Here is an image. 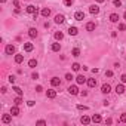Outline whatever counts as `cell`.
Segmentation results:
<instances>
[{
	"label": "cell",
	"instance_id": "1",
	"mask_svg": "<svg viewBox=\"0 0 126 126\" xmlns=\"http://www.w3.org/2000/svg\"><path fill=\"white\" fill-rule=\"evenodd\" d=\"M4 52H6V55H15V46L13 45H8L4 48Z\"/></svg>",
	"mask_w": 126,
	"mask_h": 126
},
{
	"label": "cell",
	"instance_id": "27",
	"mask_svg": "<svg viewBox=\"0 0 126 126\" xmlns=\"http://www.w3.org/2000/svg\"><path fill=\"white\" fill-rule=\"evenodd\" d=\"M28 67H31V68H34V67H37V59H30L28 61Z\"/></svg>",
	"mask_w": 126,
	"mask_h": 126
},
{
	"label": "cell",
	"instance_id": "23",
	"mask_svg": "<svg viewBox=\"0 0 126 126\" xmlns=\"http://www.w3.org/2000/svg\"><path fill=\"white\" fill-rule=\"evenodd\" d=\"M86 83H87V86H89V87H95L96 86V79H87Z\"/></svg>",
	"mask_w": 126,
	"mask_h": 126
},
{
	"label": "cell",
	"instance_id": "43",
	"mask_svg": "<svg viewBox=\"0 0 126 126\" xmlns=\"http://www.w3.org/2000/svg\"><path fill=\"white\" fill-rule=\"evenodd\" d=\"M42 91H43V87H42L40 85H39V86H36V92H42Z\"/></svg>",
	"mask_w": 126,
	"mask_h": 126
},
{
	"label": "cell",
	"instance_id": "29",
	"mask_svg": "<svg viewBox=\"0 0 126 126\" xmlns=\"http://www.w3.org/2000/svg\"><path fill=\"white\" fill-rule=\"evenodd\" d=\"M71 68H73V71H79V70L82 68V65H80V64H77V62H74L73 65H71Z\"/></svg>",
	"mask_w": 126,
	"mask_h": 126
},
{
	"label": "cell",
	"instance_id": "21",
	"mask_svg": "<svg viewBox=\"0 0 126 126\" xmlns=\"http://www.w3.org/2000/svg\"><path fill=\"white\" fill-rule=\"evenodd\" d=\"M101 120H102V117L100 114H94V116H92V122L94 123H101Z\"/></svg>",
	"mask_w": 126,
	"mask_h": 126
},
{
	"label": "cell",
	"instance_id": "34",
	"mask_svg": "<svg viewBox=\"0 0 126 126\" xmlns=\"http://www.w3.org/2000/svg\"><path fill=\"white\" fill-rule=\"evenodd\" d=\"M8 80H9V83H12V85H13V83H15V80H16V77H15V76H9V79H8Z\"/></svg>",
	"mask_w": 126,
	"mask_h": 126
},
{
	"label": "cell",
	"instance_id": "30",
	"mask_svg": "<svg viewBox=\"0 0 126 126\" xmlns=\"http://www.w3.org/2000/svg\"><path fill=\"white\" fill-rule=\"evenodd\" d=\"M12 91H15L18 95H22V89H21V87H18V86H13V87H12Z\"/></svg>",
	"mask_w": 126,
	"mask_h": 126
},
{
	"label": "cell",
	"instance_id": "5",
	"mask_svg": "<svg viewBox=\"0 0 126 126\" xmlns=\"http://www.w3.org/2000/svg\"><path fill=\"white\" fill-rule=\"evenodd\" d=\"M67 91L70 92L71 95H79V94H80V92H79V87H77V86H70Z\"/></svg>",
	"mask_w": 126,
	"mask_h": 126
},
{
	"label": "cell",
	"instance_id": "10",
	"mask_svg": "<svg viewBox=\"0 0 126 126\" xmlns=\"http://www.w3.org/2000/svg\"><path fill=\"white\" fill-rule=\"evenodd\" d=\"M80 122L83 123V125H89V123L92 122V117H89V116H85V114H83V116H82V119H80Z\"/></svg>",
	"mask_w": 126,
	"mask_h": 126
},
{
	"label": "cell",
	"instance_id": "14",
	"mask_svg": "<svg viewBox=\"0 0 126 126\" xmlns=\"http://www.w3.org/2000/svg\"><path fill=\"white\" fill-rule=\"evenodd\" d=\"M77 33H79L77 27H70V28H68V34L70 36H77Z\"/></svg>",
	"mask_w": 126,
	"mask_h": 126
},
{
	"label": "cell",
	"instance_id": "20",
	"mask_svg": "<svg viewBox=\"0 0 126 126\" xmlns=\"http://www.w3.org/2000/svg\"><path fill=\"white\" fill-rule=\"evenodd\" d=\"M10 114H12V116H18V114H19V108H18V105H13L12 108H10Z\"/></svg>",
	"mask_w": 126,
	"mask_h": 126
},
{
	"label": "cell",
	"instance_id": "9",
	"mask_svg": "<svg viewBox=\"0 0 126 126\" xmlns=\"http://www.w3.org/2000/svg\"><path fill=\"white\" fill-rule=\"evenodd\" d=\"M46 96H48V98H51V100H53V98L56 96V91H53V89H48V91H46Z\"/></svg>",
	"mask_w": 126,
	"mask_h": 126
},
{
	"label": "cell",
	"instance_id": "13",
	"mask_svg": "<svg viewBox=\"0 0 126 126\" xmlns=\"http://www.w3.org/2000/svg\"><path fill=\"white\" fill-rule=\"evenodd\" d=\"M40 13H42V16H45V18H48V16L51 15V9H49V8H43V9L40 10Z\"/></svg>",
	"mask_w": 126,
	"mask_h": 126
},
{
	"label": "cell",
	"instance_id": "38",
	"mask_svg": "<svg viewBox=\"0 0 126 126\" xmlns=\"http://www.w3.org/2000/svg\"><path fill=\"white\" fill-rule=\"evenodd\" d=\"M36 125H46V120L40 119V120H37V122H36Z\"/></svg>",
	"mask_w": 126,
	"mask_h": 126
},
{
	"label": "cell",
	"instance_id": "19",
	"mask_svg": "<svg viewBox=\"0 0 126 126\" xmlns=\"http://www.w3.org/2000/svg\"><path fill=\"white\" fill-rule=\"evenodd\" d=\"M51 49H52L53 52H59V51H61V45H59V43H52Z\"/></svg>",
	"mask_w": 126,
	"mask_h": 126
},
{
	"label": "cell",
	"instance_id": "17",
	"mask_svg": "<svg viewBox=\"0 0 126 126\" xmlns=\"http://www.w3.org/2000/svg\"><path fill=\"white\" fill-rule=\"evenodd\" d=\"M116 92H117V95H122L123 92H125V86H123V83L116 86Z\"/></svg>",
	"mask_w": 126,
	"mask_h": 126
},
{
	"label": "cell",
	"instance_id": "42",
	"mask_svg": "<svg viewBox=\"0 0 126 126\" xmlns=\"http://www.w3.org/2000/svg\"><path fill=\"white\" fill-rule=\"evenodd\" d=\"M120 80H122V83H126V74H122V77H120Z\"/></svg>",
	"mask_w": 126,
	"mask_h": 126
},
{
	"label": "cell",
	"instance_id": "45",
	"mask_svg": "<svg viewBox=\"0 0 126 126\" xmlns=\"http://www.w3.org/2000/svg\"><path fill=\"white\" fill-rule=\"evenodd\" d=\"M8 89H6V86H2V94H6Z\"/></svg>",
	"mask_w": 126,
	"mask_h": 126
},
{
	"label": "cell",
	"instance_id": "6",
	"mask_svg": "<svg viewBox=\"0 0 126 126\" xmlns=\"http://www.w3.org/2000/svg\"><path fill=\"white\" fill-rule=\"evenodd\" d=\"M25 10H27V12H28V13H33V15H34V13H37V8L34 6V4H28Z\"/></svg>",
	"mask_w": 126,
	"mask_h": 126
},
{
	"label": "cell",
	"instance_id": "49",
	"mask_svg": "<svg viewBox=\"0 0 126 126\" xmlns=\"http://www.w3.org/2000/svg\"><path fill=\"white\" fill-rule=\"evenodd\" d=\"M123 18H125V19H126V12H125V13H123Z\"/></svg>",
	"mask_w": 126,
	"mask_h": 126
},
{
	"label": "cell",
	"instance_id": "24",
	"mask_svg": "<svg viewBox=\"0 0 126 126\" xmlns=\"http://www.w3.org/2000/svg\"><path fill=\"white\" fill-rule=\"evenodd\" d=\"M53 37H55L56 40H62V39H64V33H62V31H56L55 34H53Z\"/></svg>",
	"mask_w": 126,
	"mask_h": 126
},
{
	"label": "cell",
	"instance_id": "22",
	"mask_svg": "<svg viewBox=\"0 0 126 126\" xmlns=\"http://www.w3.org/2000/svg\"><path fill=\"white\" fill-rule=\"evenodd\" d=\"M95 27H96L95 22H92V21H91V22H87V24H86V30H87V31H94V30H95Z\"/></svg>",
	"mask_w": 126,
	"mask_h": 126
},
{
	"label": "cell",
	"instance_id": "28",
	"mask_svg": "<svg viewBox=\"0 0 126 126\" xmlns=\"http://www.w3.org/2000/svg\"><path fill=\"white\" fill-rule=\"evenodd\" d=\"M13 102H15V105H19V104H22V98H21V95H18L13 100Z\"/></svg>",
	"mask_w": 126,
	"mask_h": 126
},
{
	"label": "cell",
	"instance_id": "31",
	"mask_svg": "<svg viewBox=\"0 0 126 126\" xmlns=\"http://www.w3.org/2000/svg\"><path fill=\"white\" fill-rule=\"evenodd\" d=\"M77 110H80V111H86V110H87V107H86V105H82V104H77Z\"/></svg>",
	"mask_w": 126,
	"mask_h": 126
},
{
	"label": "cell",
	"instance_id": "48",
	"mask_svg": "<svg viewBox=\"0 0 126 126\" xmlns=\"http://www.w3.org/2000/svg\"><path fill=\"white\" fill-rule=\"evenodd\" d=\"M96 2H98V3H102V2H105V0H96Z\"/></svg>",
	"mask_w": 126,
	"mask_h": 126
},
{
	"label": "cell",
	"instance_id": "25",
	"mask_svg": "<svg viewBox=\"0 0 126 126\" xmlns=\"http://www.w3.org/2000/svg\"><path fill=\"white\" fill-rule=\"evenodd\" d=\"M80 55V49L79 48H74L73 51H71V56H74V58H77Z\"/></svg>",
	"mask_w": 126,
	"mask_h": 126
},
{
	"label": "cell",
	"instance_id": "33",
	"mask_svg": "<svg viewBox=\"0 0 126 126\" xmlns=\"http://www.w3.org/2000/svg\"><path fill=\"white\" fill-rule=\"evenodd\" d=\"M73 3H74V0H64V4H65V6H71Z\"/></svg>",
	"mask_w": 126,
	"mask_h": 126
},
{
	"label": "cell",
	"instance_id": "16",
	"mask_svg": "<svg viewBox=\"0 0 126 126\" xmlns=\"http://www.w3.org/2000/svg\"><path fill=\"white\" fill-rule=\"evenodd\" d=\"M51 85L52 86H61V80H59L58 77H52L51 79Z\"/></svg>",
	"mask_w": 126,
	"mask_h": 126
},
{
	"label": "cell",
	"instance_id": "12",
	"mask_svg": "<svg viewBox=\"0 0 126 126\" xmlns=\"http://www.w3.org/2000/svg\"><path fill=\"white\" fill-rule=\"evenodd\" d=\"M65 21V18H64V15H61V13H58L56 16H55V24H62Z\"/></svg>",
	"mask_w": 126,
	"mask_h": 126
},
{
	"label": "cell",
	"instance_id": "50",
	"mask_svg": "<svg viewBox=\"0 0 126 126\" xmlns=\"http://www.w3.org/2000/svg\"><path fill=\"white\" fill-rule=\"evenodd\" d=\"M4 2H6V0H2V3H4Z\"/></svg>",
	"mask_w": 126,
	"mask_h": 126
},
{
	"label": "cell",
	"instance_id": "11",
	"mask_svg": "<svg viewBox=\"0 0 126 126\" xmlns=\"http://www.w3.org/2000/svg\"><path fill=\"white\" fill-rule=\"evenodd\" d=\"M33 49H34V46H33V43H30V42L24 43V51H25V52H31Z\"/></svg>",
	"mask_w": 126,
	"mask_h": 126
},
{
	"label": "cell",
	"instance_id": "44",
	"mask_svg": "<svg viewBox=\"0 0 126 126\" xmlns=\"http://www.w3.org/2000/svg\"><path fill=\"white\" fill-rule=\"evenodd\" d=\"M13 4H15V8H19V2H18V0H13Z\"/></svg>",
	"mask_w": 126,
	"mask_h": 126
},
{
	"label": "cell",
	"instance_id": "4",
	"mask_svg": "<svg viewBox=\"0 0 126 126\" xmlns=\"http://www.w3.org/2000/svg\"><path fill=\"white\" fill-rule=\"evenodd\" d=\"M76 82H77V85H83V83H86L87 80H86V77L83 74H79L77 77H76Z\"/></svg>",
	"mask_w": 126,
	"mask_h": 126
},
{
	"label": "cell",
	"instance_id": "15",
	"mask_svg": "<svg viewBox=\"0 0 126 126\" xmlns=\"http://www.w3.org/2000/svg\"><path fill=\"white\" fill-rule=\"evenodd\" d=\"M22 61H24V55H22V53H16V55H15V62L21 64Z\"/></svg>",
	"mask_w": 126,
	"mask_h": 126
},
{
	"label": "cell",
	"instance_id": "26",
	"mask_svg": "<svg viewBox=\"0 0 126 126\" xmlns=\"http://www.w3.org/2000/svg\"><path fill=\"white\" fill-rule=\"evenodd\" d=\"M110 21L111 22H119V15L117 13H111L110 15Z\"/></svg>",
	"mask_w": 126,
	"mask_h": 126
},
{
	"label": "cell",
	"instance_id": "41",
	"mask_svg": "<svg viewBox=\"0 0 126 126\" xmlns=\"http://www.w3.org/2000/svg\"><path fill=\"white\" fill-rule=\"evenodd\" d=\"M34 104H36V101H28L27 105H28V107H34Z\"/></svg>",
	"mask_w": 126,
	"mask_h": 126
},
{
	"label": "cell",
	"instance_id": "37",
	"mask_svg": "<svg viewBox=\"0 0 126 126\" xmlns=\"http://www.w3.org/2000/svg\"><path fill=\"white\" fill-rule=\"evenodd\" d=\"M105 76H107V77H113V71L111 70H107L105 71Z\"/></svg>",
	"mask_w": 126,
	"mask_h": 126
},
{
	"label": "cell",
	"instance_id": "40",
	"mask_svg": "<svg viewBox=\"0 0 126 126\" xmlns=\"http://www.w3.org/2000/svg\"><path fill=\"white\" fill-rule=\"evenodd\" d=\"M31 79L37 80V79H39V74H37V73H33V74H31Z\"/></svg>",
	"mask_w": 126,
	"mask_h": 126
},
{
	"label": "cell",
	"instance_id": "2",
	"mask_svg": "<svg viewBox=\"0 0 126 126\" xmlns=\"http://www.w3.org/2000/svg\"><path fill=\"white\" fill-rule=\"evenodd\" d=\"M74 19H76V21H83V19H85V12L77 10V12L74 13Z\"/></svg>",
	"mask_w": 126,
	"mask_h": 126
},
{
	"label": "cell",
	"instance_id": "8",
	"mask_svg": "<svg viewBox=\"0 0 126 126\" xmlns=\"http://www.w3.org/2000/svg\"><path fill=\"white\" fill-rule=\"evenodd\" d=\"M89 12L92 15H96V13H100V8H98L96 4H92V6H89Z\"/></svg>",
	"mask_w": 126,
	"mask_h": 126
},
{
	"label": "cell",
	"instance_id": "18",
	"mask_svg": "<svg viewBox=\"0 0 126 126\" xmlns=\"http://www.w3.org/2000/svg\"><path fill=\"white\" fill-rule=\"evenodd\" d=\"M28 36L31 37V39H36V37H37V30L36 28H30L28 30Z\"/></svg>",
	"mask_w": 126,
	"mask_h": 126
},
{
	"label": "cell",
	"instance_id": "7",
	"mask_svg": "<svg viewBox=\"0 0 126 126\" xmlns=\"http://www.w3.org/2000/svg\"><path fill=\"white\" fill-rule=\"evenodd\" d=\"M10 120H12V114H3L2 116V122L3 123H10Z\"/></svg>",
	"mask_w": 126,
	"mask_h": 126
},
{
	"label": "cell",
	"instance_id": "39",
	"mask_svg": "<svg viewBox=\"0 0 126 126\" xmlns=\"http://www.w3.org/2000/svg\"><path fill=\"white\" fill-rule=\"evenodd\" d=\"M119 30H120V31H125V30H126V25H125V24H119Z\"/></svg>",
	"mask_w": 126,
	"mask_h": 126
},
{
	"label": "cell",
	"instance_id": "3",
	"mask_svg": "<svg viewBox=\"0 0 126 126\" xmlns=\"http://www.w3.org/2000/svg\"><path fill=\"white\" fill-rule=\"evenodd\" d=\"M101 92H102V94H110V92H111V86L108 83H104L101 86Z\"/></svg>",
	"mask_w": 126,
	"mask_h": 126
},
{
	"label": "cell",
	"instance_id": "32",
	"mask_svg": "<svg viewBox=\"0 0 126 126\" xmlns=\"http://www.w3.org/2000/svg\"><path fill=\"white\" fill-rule=\"evenodd\" d=\"M113 4H114L116 8H120V6H122V0H114Z\"/></svg>",
	"mask_w": 126,
	"mask_h": 126
},
{
	"label": "cell",
	"instance_id": "47",
	"mask_svg": "<svg viewBox=\"0 0 126 126\" xmlns=\"http://www.w3.org/2000/svg\"><path fill=\"white\" fill-rule=\"evenodd\" d=\"M80 95H82V96H87V92L83 91V92H80Z\"/></svg>",
	"mask_w": 126,
	"mask_h": 126
},
{
	"label": "cell",
	"instance_id": "35",
	"mask_svg": "<svg viewBox=\"0 0 126 126\" xmlns=\"http://www.w3.org/2000/svg\"><path fill=\"white\" fill-rule=\"evenodd\" d=\"M74 77H73V76H71L70 73H67V74H65V80H68V82H71V80H73Z\"/></svg>",
	"mask_w": 126,
	"mask_h": 126
},
{
	"label": "cell",
	"instance_id": "36",
	"mask_svg": "<svg viewBox=\"0 0 126 126\" xmlns=\"http://www.w3.org/2000/svg\"><path fill=\"white\" fill-rule=\"evenodd\" d=\"M120 122H123V123H126V113H123L122 116H120Z\"/></svg>",
	"mask_w": 126,
	"mask_h": 126
},
{
	"label": "cell",
	"instance_id": "46",
	"mask_svg": "<svg viewBox=\"0 0 126 126\" xmlns=\"http://www.w3.org/2000/svg\"><path fill=\"white\" fill-rule=\"evenodd\" d=\"M105 123H107V125H111V123H113V120H111V119H107V120H105Z\"/></svg>",
	"mask_w": 126,
	"mask_h": 126
}]
</instances>
